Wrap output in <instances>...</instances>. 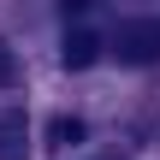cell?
I'll list each match as a JSON object with an SVG mask.
<instances>
[{
    "label": "cell",
    "mask_w": 160,
    "mask_h": 160,
    "mask_svg": "<svg viewBox=\"0 0 160 160\" xmlns=\"http://www.w3.org/2000/svg\"><path fill=\"white\" fill-rule=\"evenodd\" d=\"M113 53L125 65H154L160 59V18H125L113 36Z\"/></svg>",
    "instance_id": "obj_1"
},
{
    "label": "cell",
    "mask_w": 160,
    "mask_h": 160,
    "mask_svg": "<svg viewBox=\"0 0 160 160\" xmlns=\"http://www.w3.org/2000/svg\"><path fill=\"white\" fill-rule=\"evenodd\" d=\"M95 53H101V36H89V30H71L65 36V71H83V65H95Z\"/></svg>",
    "instance_id": "obj_2"
},
{
    "label": "cell",
    "mask_w": 160,
    "mask_h": 160,
    "mask_svg": "<svg viewBox=\"0 0 160 160\" xmlns=\"http://www.w3.org/2000/svg\"><path fill=\"white\" fill-rule=\"evenodd\" d=\"M71 142H83V125L77 119H53L48 125V148H71Z\"/></svg>",
    "instance_id": "obj_3"
},
{
    "label": "cell",
    "mask_w": 160,
    "mask_h": 160,
    "mask_svg": "<svg viewBox=\"0 0 160 160\" xmlns=\"http://www.w3.org/2000/svg\"><path fill=\"white\" fill-rule=\"evenodd\" d=\"M6 83H18V59H12V48H0V89Z\"/></svg>",
    "instance_id": "obj_4"
},
{
    "label": "cell",
    "mask_w": 160,
    "mask_h": 160,
    "mask_svg": "<svg viewBox=\"0 0 160 160\" xmlns=\"http://www.w3.org/2000/svg\"><path fill=\"white\" fill-rule=\"evenodd\" d=\"M59 12L65 18H83V12H95V0H59Z\"/></svg>",
    "instance_id": "obj_5"
}]
</instances>
